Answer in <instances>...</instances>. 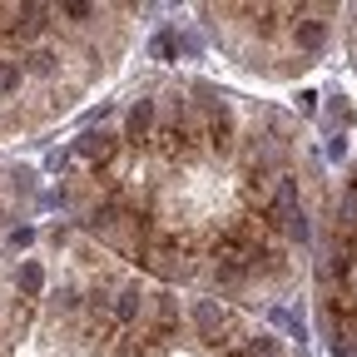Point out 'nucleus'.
Here are the masks:
<instances>
[{
	"label": "nucleus",
	"instance_id": "nucleus-7",
	"mask_svg": "<svg viewBox=\"0 0 357 357\" xmlns=\"http://www.w3.org/2000/svg\"><path fill=\"white\" fill-rule=\"evenodd\" d=\"M109 312H114L119 328H139V318H144V288H139V283H124V288L114 293Z\"/></svg>",
	"mask_w": 357,
	"mask_h": 357
},
{
	"label": "nucleus",
	"instance_id": "nucleus-1",
	"mask_svg": "<svg viewBox=\"0 0 357 357\" xmlns=\"http://www.w3.org/2000/svg\"><path fill=\"white\" fill-rule=\"evenodd\" d=\"M199 139H204V124H194L189 105H178V100H174L169 119L154 129V149H159V159H164V164H184V159L194 154Z\"/></svg>",
	"mask_w": 357,
	"mask_h": 357
},
{
	"label": "nucleus",
	"instance_id": "nucleus-10",
	"mask_svg": "<svg viewBox=\"0 0 357 357\" xmlns=\"http://www.w3.org/2000/svg\"><path fill=\"white\" fill-rule=\"evenodd\" d=\"M20 79H25V65H20V60H0V100L15 95Z\"/></svg>",
	"mask_w": 357,
	"mask_h": 357
},
{
	"label": "nucleus",
	"instance_id": "nucleus-8",
	"mask_svg": "<svg viewBox=\"0 0 357 357\" xmlns=\"http://www.w3.org/2000/svg\"><path fill=\"white\" fill-rule=\"evenodd\" d=\"M55 65H60L55 45H30V50H25V70L30 75H55Z\"/></svg>",
	"mask_w": 357,
	"mask_h": 357
},
{
	"label": "nucleus",
	"instance_id": "nucleus-13",
	"mask_svg": "<svg viewBox=\"0 0 357 357\" xmlns=\"http://www.w3.org/2000/svg\"><path fill=\"white\" fill-rule=\"evenodd\" d=\"M55 307H60V312H75V307H79V288H75V283H65V288L55 293Z\"/></svg>",
	"mask_w": 357,
	"mask_h": 357
},
{
	"label": "nucleus",
	"instance_id": "nucleus-3",
	"mask_svg": "<svg viewBox=\"0 0 357 357\" xmlns=\"http://www.w3.org/2000/svg\"><path fill=\"white\" fill-rule=\"evenodd\" d=\"M70 154H79V159L89 164V174L100 178L105 169H114V159H119L124 149H119V139H114V134H105V129H84L79 139H75V149H70Z\"/></svg>",
	"mask_w": 357,
	"mask_h": 357
},
{
	"label": "nucleus",
	"instance_id": "nucleus-14",
	"mask_svg": "<svg viewBox=\"0 0 357 357\" xmlns=\"http://www.w3.org/2000/svg\"><path fill=\"white\" fill-rule=\"evenodd\" d=\"M328 154H333V159H342V154H347V139H342V134H333V139H328Z\"/></svg>",
	"mask_w": 357,
	"mask_h": 357
},
{
	"label": "nucleus",
	"instance_id": "nucleus-2",
	"mask_svg": "<svg viewBox=\"0 0 357 357\" xmlns=\"http://www.w3.org/2000/svg\"><path fill=\"white\" fill-rule=\"evenodd\" d=\"M194 328H199V337L208 342V347H229V342H238L243 337V328H238V318L223 303H213V298H204V303H194Z\"/></svg>",
	"mask_w": 357,
	"mask_h": 357
},
{
	"label": "nucleus",
	"instance_id": "nucleus-5",
	"mask_svg": "<svg viewBox=\"0 0 357 357\" xmlns=\"http://www.w3.org/2000/svg\"><path fill=\"white\" fill-rule=\"evenodd\" d=\"M204 144L213 154L234 149V109H229V100H208V109H204Z\"/></svg>",
	"mask_w": 357,
	"mask_h": 357
},
{
	"label": "nucleus",
	"instance_id": "nucleus-9",
	"mask_svg": "<svg viewBox=\"0 0 357 357\" xmlns=\"http://www.w3.org/2000/svg\"><path fill=\"white\" fill-rule=\"evenodd\" d=\"M15 288H20L25 298H35V293L45 288V268H40V263H25L20 273H15Z\"/></svg>",
	"mask_w": 357,
	"mask_h": 357
},
{
	"label": "nucleus",
	"instance_id": "nucleus-11",
	"mask_svg": "<svg viewBox=\"0 0 357 357\" xmlns=\"http://www.w3.org/2000/svg\"><path fill=\"white\" fill-rule=\"evenodd\" d=\"M149 55H154V60H174V55H178V40H174V35H154Z\"/></svg>",
	"mask_w": 357,
	"mask_h": 357
},
{
	"label": "nucleus",
	"instance_id": "nucleus-12",
	"mask_svg": "<svg viewBox=\"0 0 357 357\" xmlns=\"http://www.w3.org/2000/svg\"><path fill=\"white\" fill-rule=\"evenodd\" d=\"M55 15H65V20H75V25H84L89 15H100L95 6H55Z\"/></svg>",
	"mask_w": 357,
	"mask_h": 357
},
{
	"label": "nucleus",
	"instance_id": "nucleus-6",
	"mask_svg": "<svg viewBox=\"0 0 357 357\" xmlns=\"http://www.w3.org/2000/svg\"><path fill=\"white\" fill-rule=\"evenodd\" d=\"M323 10H298V20H293V45L303 55H318L323 45H328V20H318Z\"/></svg>",
	"mask_w": 357,
	"mask_h": 357
},
{
	"label": "nucleus",
	"instance_id": "nucleus-4",
	"mask_svg": "<svg viewBox=\"0 0 357 357\" xmlns=\"http://www.w3.org/2000/svg\"><path fill=\"white\" fill-rule=\"evenodd\" d=\"M154 129H159V105H154L149 95H139V100L129 105V114H124V144H129V149L154 144Z\"/></svg>",
	"mask_w": 357,
	"mask_h": 357
}]
</instances>
